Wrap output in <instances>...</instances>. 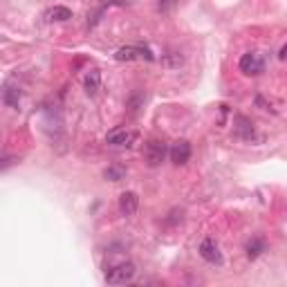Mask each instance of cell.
<instances>
[{
	"label": "cell",
	"instance_id": "obj_1",
	"mask_svg": "<svg viewBox=\"0 0 287 287\" xmlns=\"http://www.w3.org/2000/svg\"><path fill=\"white\" fill-rule=\"evenodd\" d=\"M135 274H137V267L132 263H119L117 267L108 269L106 283L108 285H126V283H130L135 278Z\"/></svg>",
	"mask_w": 287,
	"mask_h": 287
},
{
	"label": "cell",
	"instance_id": "obj_2",
	"mask_svg": "<svg viewBox=\"0 0 287 287\" xmlns=\"http://www.w3.org/2000/svg\"><path fill=\"white\" fill-rule=\"evenodd\" d=\"M240 72L247 77H258L265 72V59L260 52H247L240 56Z\"/></svg>",
	"mask_w": 287,
	"mask_h": 287
},
{
	"label": "cell",
	"instance_id": "obj_3",
	"mask_svg": "<svg viewBox=\"0 0 287 287\" xmlns=\"http://www.w3.org/2000/svg\"><path fill=\"white\" fill-rule=\"evenodd\" d=\"M115 59L122 61V63H130V61H155V56L151 54V49L146 47H137V45H126V47H119Z\"/></svg>",
	"mask_w": 287,
	"mask_h": 287
},
{
	"label": "cell",
	"instance_id": "obj_4",
	"mask_svg": "<svg viewBox=\"0 0 287 287\" xmlns=\"http://www.w3.org/2000/svg\"><path fill=\"white\" fill-rule=\"evenodd\" d=\"M166 153H168V146H166L164 141L160 139H153L146 144V162L151 168H155V166H160L162 162L166 160Z\"/></svg>",
	"mask_w": 287,
	"mask_h": 287
},
{
	"label": "cell",
	"instance_id": "obj_5",
	"mask_svg": "<svg viewBox=\"0 0 287 287\" xmlns=\"http://www.w3.org/2000/svg\"><path fill=\"white\" fill-rule=\"evenodd\" d=\"M137 137H139V132L137 130H126V128H117V130L108 132L106 141L110 144V146H132L137 141Z\"/></svg>",
	"mask_w": 287,
	"mask_h": 287
},
{
	"label": "cell",
	"instance_id": "obj_6",
	"mask_svg": "<svg viewBox=\"0 0 287 287\" xmlns=\"http://www.w3.org/2000/svg\"><path fill=\"white\" fill-rule=\"evenodd\" d=\"M200 256L211 265H222V253H220V247L215 245L213 238H205L200 243Z\"/></svg>",
	"mask_w": 287,
	"mask_h": 287
},
{
	"label": "cell",
	"instance_id": "obj_7",
	"mask_svg": "<svg viewBox=\"0 0 287 287\" xmlns=\"http://www.w3.org/2000/svg\"><path fill=\"white\" fill-rule=\"evenodd\" d=\"M191 160V144L186 139H180L175 141L173 146H170V162L177 166L186 164V162Z\"/></svg>",
	"mask_w": 287,
	"mask_h": 287
},
{
	"label": "cell",
	"instance_id": "obj_8",
	"mask_svg": "<svg viewBox=\"0 0 287 287\" xmlns=\"http://www.w3.org/2000/svg\"><path fill=\"white\" fill-rule=\"evenodd\" d=\"M119 209H122L123 215H135L137 209H139V195L135 191H123L119 195Z\"/></svg>",
	"mask_w": 287,
	"mask_h": 287
},
{
	"label": "cell",
	"instance_id": "obj_9",
	"mask_svg": "<svg viewBox=\"0 0 287 287\" xmlns=\"http://www.w3.org/2000/svg\"><path fill=\"white\" fill-rule=\"evenodd\" d=\"M83 88H85V92H88L90 97H94V94L99 92V88H101V72H99V70H90V72L85 74V79H83Z\"/></svg>",
	"mask_w": 287,
	"mask_h": 287
},
{
	"label": "cell",
	"instance_id": "obj_10",
	"mask_svg": "<svg viewBox=\"0 0 287 287\" xmlns=\"http://www.w3.org/2000/svg\"><path fill=\"white\" fill-rule=\"evenodd\" d=\"M45 18H47L49 23H65V20L72 18V9H70V7H63V5H56V7H52V9H47Z\"/></svg>",
	"mask_w": 287,
	"mask_h": 287
},
{
	"label": "cell",
	"instance_id": "obj_11",
	"mask_svg": "<svg viewBox=\"0 0 287 287\" xmlns=\"http://www.w3.org/2000/svg\"><path fill=\"white\" fill-rule=\"evenodd\" d=\"M144 99H146V97H144V92H141V90H135V92L128 97L126 110H128V115H130V117H137V115L141 112V108H144Z\"/></svg>",
	"mask_w": 287,
	"mask_h": 287
},
{
	"label": "cell",
	"instance_id": "obj_12",
	"mask_svg": "<svg viewBox=\"0 0 287 287\" xmlns=\"http://www.w3.org/2000/svg\"><path fill=\"white\" fill-rule=\"evenodd\" d=\"M253 103H256V108H260V110H265V112H272V115H278V112H281V103L274 101V99L263 97V94H256V97H253Z\"/></svg>",
	"mask_w": 287,
	"mask_h": 287
},
{
	"label": "cell",
	"instance_id": "obj_13",
	"mask_svg": "<svg viewBox=\"0 0 287 287\" xmlns=\"http://www.w3.org/2000/svg\"><path fill=\"white\" fill-rule=\"evenodd\" d=\"M236 132H238V137H243V139H251L253 137V123L249 122L247 117L238 115V117H236Z\"/></svg>",
	"mask_w": 287,
	"mask_h": 287
},
{
	"label": "cell",
	"instance_id": "obj_14",
	"mask_svg": "<svg viewBox=\"0 0 287 287\" xmlns=\"http://www.w3.org/2000/svg\"><path fill=\"white\" fill-rule=\"evenodd\" d=\"M162 65H164L166 70H180L182 65H184V56H182L180 52H168L162 56Z\"/></svg>",
	"mask_w": 287,
	"mask_h": 287
},
{
	"label": "cell",
	"instance_id": "obj_15",
	"mask_svg": "<svg viewBox=\"0 0 287 287\" xmlns=\"http://www.w3.org/2000/svg\"><path fill=\"white\" fill-rule=\"evenodd\" d=\"M265 249H267V243H265V238L256 236V238H251V240L247 243V256L253 260V258H258L260 253L265 251Z\"/></svg>",
	"mask_w": 287,
	"mask_h": 287
},
{
	"label": "cell",
	"instance_id": "obj_16",
	"mask_svg": "<svg viewBox=\"0 0 287 287\" xmlns=\"http://www.w3.org/2000/svg\"><path fill=\"white\" fill-rule=\"evenodd\" d=\"M103 177L110 180V182H122L123 177H126V168H123V166L112 164V166H108V168L103 170Z\"/></svg>",
	"mask_w": 287,
	"mask_h": 287
},
{
	"label": "cell",
	"instance_id": "obj_17",
	"mask_svg": "<svg viewBox=\"0 0 287 287\" xmlns=\"http://www.w3.org/2000/svg\"><path fill=\"white\" fill-rule=\"evenodd\" d=\"M2 99L9 103L11 108H18V90H11V88H5L2 90Z\"/></svg>",
	"mask_w": 287,
	"mask_h": 287
},
{
	"label": "cell",
	"instance_id": "obj_18",
	"mask_svg": "<svg viewBox=\"0 0 287 287\" xmlns=\"http://www.w3.org/2000/svg\"><path fill=\"white\" fill-rule=\"evenodd\" d=\"M177 0H157V7H160L162 11H168L170 7H175Z\"/></svg>",
	"mask_w": 287,
	"mask_h": 287
},
{
	"label": "cell",
	"instance_id": "obj_19",
	"mask_svg": "<svg viewBox=\"0 0 287 287\" xmlns=\"http://www.w3.org/2000/svg\"><path fill=\"white\" fill-rule=\"evenodd\" d=\"M278 59H281V61L285 59V45H283V47H281V52H278Z\"/></svg>",
	"mask_w": 287,
	"mask_h": 287
}]
</instances>
